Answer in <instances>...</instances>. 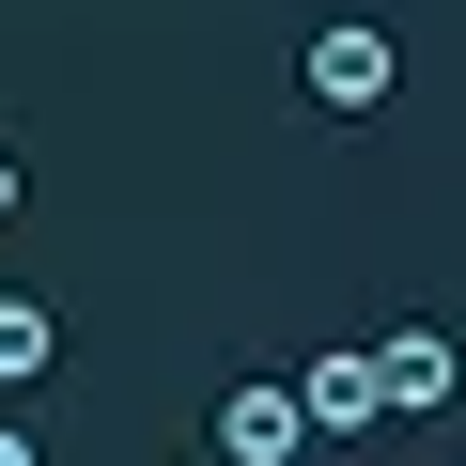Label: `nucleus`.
Here are the masks:
<instances>
[{
    "label": "nucleus",
    "instance_id": "0eeeda50",
    "mask_svg": "<svg viewBox=\"0 0 466 466\" xmlns=\"http://www.w3.org/2000/svg\"><path fill=\"white\" fill-rule=\"evenodd\" d=\"M0 466H47V451H32V435H16V420H0Z\"/></svg>",
    "mask_w": 466,
    "mask_h": 466
},
{
    "label": "nucleus",
    "instance_id": "20e7f679",
    "mask_svg": "<svg viewBox=\"0 0 466 466\" xmlns=\"http://www.w3.org/2000/svg\"><path fill=\"white\" fill-rule=\"evenodd\" d=\"M373 373H389V420H435V404L466 389V373H451V327H389V342H373Z\"/></svg>",
    "mask_w": 466,
    "mask_h": 466
},
{
    "label": "nucleus",
    "instance_id": "423d86ee",
    "mask_svg": "<svg viewBox=\"0 0 466 466\" xmlns=\"http://www.w3.org/2000/svg\"><path fill=\"white\" fill-rule=\"evenodd\" d=\"M16 202H32V171H16V140H0V218H16Z\"/></svg>",
    "mask_w": 466,
    "mask_h": 466
},
{
    "label": "nucleus",
    "instance_id": "f03ea898",
    "mask_svg": "<svg viewBox=\"0 0 466 466\" xmlns=\"http://www.w3.org/2000/svg\"><path fill=\"white\" fill-rule=\"evenodd\" d=\"M296 78H311V109H342V125H358V109H389V94H404V47H389V16H327V32L296 47Z\"/></svg>",
    "mask_w": 466,
    "mask_h": 466
},
{
    "label": "nucleus",
    "instance_id": "7ed1b4c3",
    "mask_svg": "<svg viewBox=\"0 0 466 466\" xmlns=\"http://www.w3.org/2000/svg\"><path fill=\"white\" fill-rule=\"evenodd\" d=\"M296 389H311V435H373V420H389V373H373V342H327V358H296Z\"/></svg>",
    "mask_w": 466,
    "mask_h": 466
},
{
    "label": "nucleus",
    "instance_id": "39448f33",
    "mask_svg": "<svg viewBox=\"0 0 466 466\" xmlns=\"http://www.w3.org/2000/svg\"><path fill=\"white\" fill-rule=\"evenodd\" d=\"M47 358H63V311H47V296H0V404H16Z\"/></svg>",
    "mask_w": 466,
    "mask_h": 466
},
{
    "label": "nucleus",
    "instance_id": "f257e3e1",
    "mask_svg": "<svg viewBox=\"0 0 466 466\" xmlns=\"http://www.w3.org/2000/svg\"><path fill=\"white\" fill-rule=\"evenodd\" d=\"M202 435H218V466H311V389L296 373H233Z\"/></svg>",
    "mask_w": 466,
    "mask_h": 466
}]
</instances>
